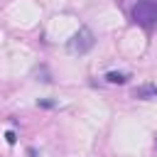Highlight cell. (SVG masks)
<instances>
[{
  "mask_svg": "<svg viewBox=\"0 0 157 157\" xmlns=\"http://www.w3.org/2000/svg\"><path fill=\"white\" fill-rule=\"evenodd\" d=\"M93 44H96V34L88 29V27H78V32H74V37L66 42V52L69 54H86V52H91L93 49Z\"/></svg>",
  "mask_w": 157,
  "mask_h": 157,
  "instance_id": "6da1fadb",
  "label": "cell"
},
{
  "mask_svg": "<svg viewBox=\"0 0 157 157\" xmlns=\"http://www.w3.org/2000/svg\"><path fill=\"white\" fill-rule=\"evenodd\" d=\"M132 20L142 27L157 25V0H137L132 7Z\"/></svg>",
  "mask_w": 157,
  "mask_h": 157,
  "instance_id": "7a4b0ae2",
  "label": "cell"
},
{
  "mask_svg": "<svg viewBox=\"0 0 157 157\" xmlns=\"http://www.w3.org/2000/svg\"><path fill=\"white\" fill-rule=\"evenodd\" d=\"M132 96H135V98H142V101H147V98H157V86H152V83L137 86Z\"/></svg>",
  "mask_w": 157,
  "mask_h": 157,
  "instance_id": "3957f363",
  "label": "cell"
},
{
  "mask_svg": "<svg viewBox=\"0 0 157 157\" xmlns=\"http://www.w3.org/2000/svg\"><path fill=\"white\" fill-rule=\"evenodd\" d=\"M128 78H130V74H125V71H108L105 74V81L108 83H118V86L128 83Z\"/></svg>",
  "mask_w": 157,
  "mask_h": 157,
  "instance_id": "277c9868",
  "label": "cell"
},
{
  "mask_svg": "<svg viewBox=\"0 0 157 157\" xmlns=\"http://www.w3.org/2000/svg\"><path fill=\"white\" fill-rule=\"evenodd\" d=\"M34 76H37V81H44V83H52V76H49V71H47V66H39V69L34 71Z\"/></svg>",
  "mask_w": 157,
  "mask_h": 157,
  "instance_id": "5b68a950",
  "label": "cell"
},
{
  "mask_svg": "<svg viewBox=\"0 0 157 157\" xmlns=\"http://www.w3.org/2000/svg\"><path fill=\"white\" fill-rule=\"evenodd\" d=\"M37 105H39V108H54V105H56V101H49V98H42V101H37Z\"/></svg>",
  "mask_w": 157,
  "mask_h": 157,
  "instance_id": "8992f818",
  "label": "cell"
},
{
  "mask_svg": "<svg viewBox=\"0 0 157 157\" xmlns=\"http://www.w3.org/2000/svg\"><path fill=\"white\" fill-rule=\"evenodd\" d=\"M5 140H7L10 145H15V140H17V135H15L12 130H7V132H5Z\"/></svg>",
  "mask_w": 157,
  "mask_h": 157,
  "instance_id": "52a82bcc",
  "label": "cell"
},
{
  "mask_svg": "<svg viewBox=\"0 0 157 157\" xmlns=\"http://www.w3.org/2000/svg\"><path fill=\"white\" fill-rule=\"evenodd\" d=\"M155 147H157V142H155Z\"/></svg>",
  "mask_w": 157,
  "mask_h": 157,
  "instance_id": "ba28073f",
  "label": "cell"
}]
</instances>
